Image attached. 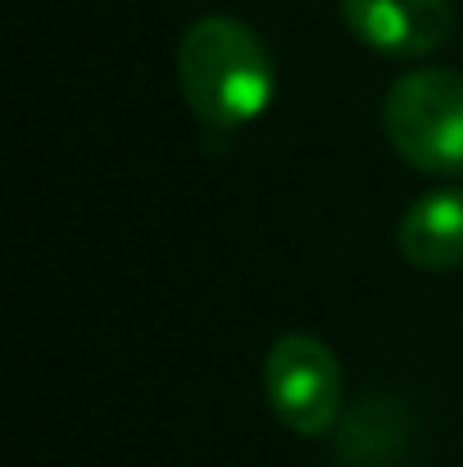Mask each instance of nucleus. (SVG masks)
Wrapping results in <instances>:
<instances>
[{
	"label": "nucleus",
	"mask_w": 463,
	"mask_h": 467,
	"mask_svg": "<svg viewBox=\"0 0 463 467\" xmlns=\"http://www.w3.org/2000/svg\"><path fill=\"white\" fill-rule=\"evenodd\" d=\"M341 18L363 46L395 59H423L455 32L450 0H341Z\"/></svg>",
	"instance_id": "4"
},
{
	"label": "nucleus",
	"mask_w": 463,
	"mask_h": 467,
	"mask_svg": "<svg viewBox=\"0 0 463 467\" xmlns=\"http://www.w3.org/2000/svg\"><path fill=\"white\" fill-rule=\"evenodd\" d=\"M400 259L418 273H450L463 264V191L418 195L395 232Z\"/></svg>",
	"instance_id": "5"
},
{
	"label": "nucleus",
	"mask_w": 463,
	"mask_h": 467,
	"mask_svg": "<svg viewBox=\"0 0 463 467\" xmlns=\"http://www.w3.org/2000/svg\"><path fill=\"white\" fill-rule=\"evenodd\" d=\"M382 128L391 150L418 172H463V73L418 68L386 91Z\"/></svg>",
	"instance_id": "2"
},
{
	"label": "nucleus",
	"mask_w": 463,
	"mask_h": 467,
	"mask_svg": "<svg viewBox=\"0 0 463 467\" xmlns=\"http://www.w3.org/2000/svg\"><path fill=\"white\" fill-rule=\"evenodd\" d=\"M177 87L200 123L227 132L255 123L273 105L278 68L250 23L205 14L177 41Z\"/></svg>",
	"instance_id": "1"
},
{
	"label": "nucleus",
	"mask_w": 463,
	"mask_h": 467,
	"mask_svg": "<svg viewBox=\"0 0 463 467\" xmlns=\"http://www.w3.org/2000/svg\"><path fill=\"white\" fill-rule=\"evenodd\" d=\"M264 395L296 436H327L341 413V363L318 336L287 331L264 358Z\"/></svg>",
	"instance_id": "3"
}]
</instances>
